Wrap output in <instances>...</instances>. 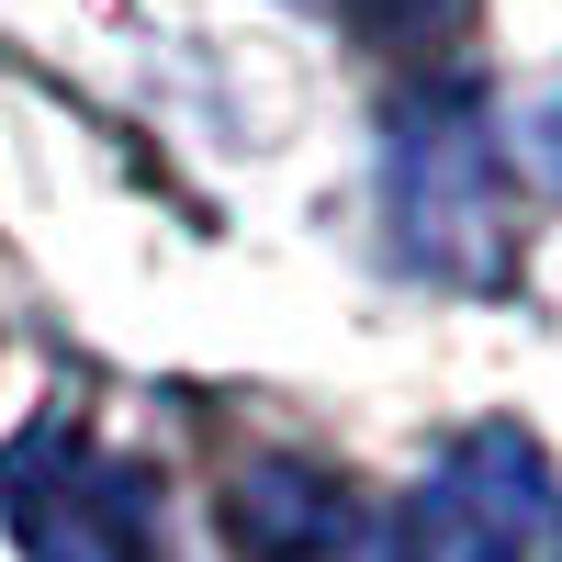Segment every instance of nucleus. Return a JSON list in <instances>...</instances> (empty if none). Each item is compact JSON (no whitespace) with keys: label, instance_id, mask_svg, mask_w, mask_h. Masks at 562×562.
Segmentation results:
<instances>
[{"label":"nucleus","instance_id":"nucleus-1","mask_svg":"<svg viewBox=\"0 0 562 562\" xmlns=\"http://www.w3.org/2000/svg\"><path fill=\"white\" fill-rule=\"evenodd\" d=\"M383 214L405 270L450 281V293H506L518 281V158L484 90L439 68L383 113Z\"/></svg>","mask_w":562,"mask_h":562},{"label":"nucleus","instance_id":"nucleus-2","mask_svg":"<svg viewBox=\"0 0 562 562\" xmlns=\"http://www.w3.org/2000/svg\"><path fill=\"white\" fill-rule=\"evenodd\" d=\"M383 562H562V461L518 416L439 439L383 529Z\"/></svg>","mask_w":562,"mask_h":562},{"label":"nucleus","instance_id":"nucleus-3","mask_svg":"<svg viewBox=\"0 0 562 562\" xmlns=\"http://www.w3.org/2000/svg\"><path fill=\"white\" fill-rule=\"evenodd\" d=\"M0 529L23 562H158V495L79 416H34L0 450Z\"/></svg>","mask_w":562,"mask_h":562},{"label":"nucleus","instance_id":"nucleus-4","mask_svg":"<svg viewBox=\"0 0 562 562\" xmlns=\"http://www.w3.org/2000/svg\"><path fill=\"white\" fill-rule=\"evenodd\" d=\"M225 540L248 562H383V529H371L349 506V484L315 473V461H259V473H237Z\"/></svg>","mask_w":562,"mask_h":562},{"label":"nucleus","instance_id":"nucleus-5","mask_svg":"<svg viewBox=\"0 0 562 562\" xmlns=\"http://www.w3.org/2000/svg\"><path fill=\"white\" fill-rule=\"evenodd\" d=\"M506 158H518V169L540 180V192H562V90H540V102H529L518 124H506Z\"/></svg>","mask_w":562,"mask_h":562},{"label":"nucleus","instance_id":"nucleus-6","mask_svg":"<svg viewBox=\"0 0 562 562\" xmlns=\"http://www.w3.org/2000/svg\"><path fill=\"white\" fill-rule=\"evenodd\" d=\"M349 23H371V34H394V45H428V34H450L461 23V0H338Z\"/></svg>","mask_w":562,"mask_h":562}]
</instances>
